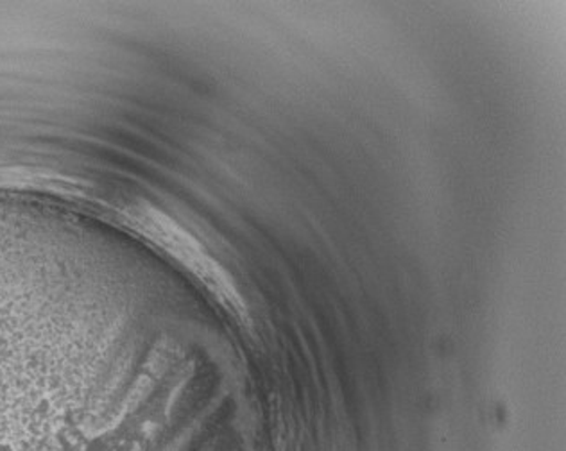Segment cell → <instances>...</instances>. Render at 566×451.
<instances>
[{"instance_id": "6da1fadb", "label": "cell", "mask_w": 566, "mask_h": 451, "mask_svg": "<svg viewBox=\"0 0 566 451\" xmlns=\"http://www.w3.org/2000/svg\"><path fill=\"white\" fill-rule=\"evenodd\" d=\"M77 328L0 282V451H76Z\"/></svg>"}]
</instances>
